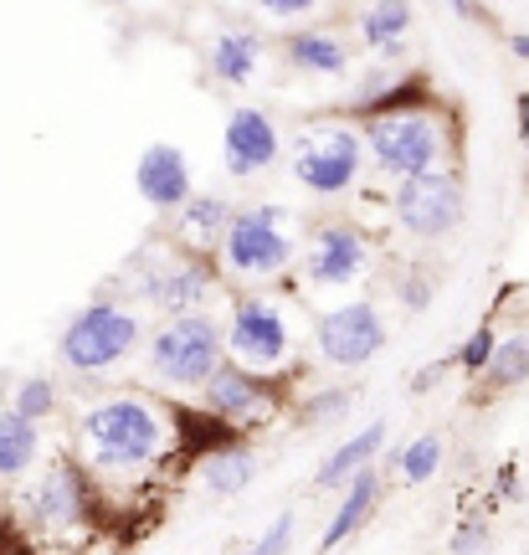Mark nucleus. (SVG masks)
Wrapping results in <instances>:
<instances>
[{
  "label": "nucleus",
  "mask_w": 529,
  "mask_h": 555,
  "mask_svg": "<svg viewBox=\"0 0 529 555\" xmlns=\"http://www.w3.org/2000/svg\"><path fill=\"white\" fill-rule=\"evenodd\" d=\"M82 442H88L99 468H144L159 453L165 433H159V416L144 401L118 397L82 416Z\"/></svg>",
  "instance_id": "obj_1"
},
{
  "label": "nucleus",
  "mask_w": 529,
  "mask_h": 555,
  "mask_svg": "<svg viewBox=\"0 0 529 555\" xmlns=\"http://www.w3.org/2000/svg\"><path fill=\"white\" fill-rule=\"evenodd\" d=\"M519 144L529 150V93H519Z\"/></svg>",
  "instance_id": "obj_33"
},
{
  "label": "nucleus",
  "mask_w": 529,
  "mask_h": 555,
  "mask_svg": "<svg viewBox=\"0 0 529 555\" xmlns=\"http://www.w3.org/2000/svg\"><path fill=\"white\" fill-rule=\"evenodd\" d=\"M288 540H294V515H278L242 555H288Z\"/></svg>",
  "instance_id": "obj_30"
},
{
  "label": "nucleus",
  "mask_w": 529,
  "mask_h": 555,
  "mask_svg": "<svg viewBox=\"0 0 529 555\" xmlns=\"http://www.w3.org/2000/svg\"><path fill=\"white\" fill-rule=\"evenodd\" d=\"M176 427H180V448H185V453H196L201 463L242 442V433H236V427H227L221 416H211L206 406H201V412H196V406H180Z\"/></svg>",
  "instance_id": "obj_17"
},
{
  "label": "nucleus",
  "mask_w": 529,
  "mask_h": 555,
  "mask_svg": "<svg viewBox=\"0 0 529 555\" xmlns=\"http://www.w3.org/2000/svg\"><path fill=\"white\" fill-rule=\"evenodd\" d=\"M134 191L155 211H185L191 206V165H185V155H180L176 144H150L144 155H139L134 165Z\"/></svg>",
  "instance_id": "obj_11"
},
{
  "label": "nucleus",
  "mask_w": 529,
  "mask_h": 555,
  "mask_svg": "<svg viewBox=\"0 0 529 555\" xmlns=\"http://www.w3.org/2000/svg\"><path fill=\"white\" fill-rule=\"evenodd\" d=\"M93 515V494H88V478L73 463L47 468V478L37 483V519L47 530H78Z\"/></svg>",
  "instance_id": "obj_14"
},
{
  "label": "nucleus",
  "mask_w": 529,
  "mask_h": 555,
  "mask_svg": "<svg viewBox=\"0 0 529 555\" xmlns=\"http://www.w3.org/2000/svg\"><path fill=\"white\" fill-rule=\"evenodd\" d=\"M509 52H514V57H525V62H529V37H525V31H514V37H509Z\"/></svg>",
  "instance_id": "obj_34"
},
{
  "label": "nucleus",
  "mask_w": 529,
  "mask_h": 555,
  "mask_svg": "<svg viewBox=\"0 0 529 555\" xmlns=\"http://www.w3.org/2000/svg\"><path fill=\"white\" fill-rule=\"evenodd\" d=\"M375 499H380V474L375 468H365V474H354L350 478V489L339 494V509H334V519L324 525V535H319V555H330V551H339L345 540L371 519V509H375Z\"/></svg>",
  "instance_id": "obj_15"
},
{
  "label": "nucleus",
  "mask_w": 529,
  "mask_h": 555,
  "mask_svg": "<svg viewBox=\"0 0 529 555\" xmlns=\"http://www.w3.org/2000/svg\"><path fill=\"white\" fill-rule=\"evenodd\" d=\"M365 262H371V242L350 221H330L309 242V278L314 283H350L365 273Z\"/></svg>",
  "instance_id": "obj_13"
},
{
  "label": "nucleus",
  "mask_w": 529,
  "mask_h": 555,
  "mask_svg": "<svg viewBox=\"0 0 529 555\" xmlns=\"http://www.w3.org/2000/svg\"><path fill=\"white\" fill-rule=\"evenodd\" d=\"M483 380H489V391L525 386V380H529V335L504 339V345H499V356H493V365L483 371Z\"/></svg>",
  "instance_id": "obj_24"
},
{
  "label": "nucleus",
  "mask_w": 529,
  "mask_h": 555,
  "mask_svg": "<svg viewBox=\"0 0 529 555\" xmlns=\"http://www.w3.org/2000/svg\"><path fill=\"white\" fill-rule=\"evenodd\" d=\"M201 478H206V489L211 494H242L247 483L257 478V457L247 442H236V448H227V453H216L201 463Z\"/></svg>",
  "instance_id": "obj_20"
},
{
  "label": "nucleus",
  "mask_w": 529,
  "mask_h": 555,
  "mask_svg": "<svg viewBox=\"0 0 529 555\" xmlns=\"http://www.w3.org/2000/svg\"><path fill=\"white\" fill-rule=\"evenodd\" d=\"M262 11H268V16H283V21H294V16H309V11H314V0H268Z\"/></svg>",
  "instance_id": "obj_32"
},
{
  "label": "nucleus",
  "mask_w": 529,
  "mask_h": 555,
  "mask_svg": "<svg viewBox=\"0 0 529 555\" xmlns=\"http://www.w3.org/2000/svg\"><path fill=\"white\" fill-rule=\"evenodd\" d=\"M499 345H504V339L493 335L489 324H478V330L457 345V356H452V360L463 365V376H483V371L493 365V356H499Z\"/></svg>",
  "instance_id": "obj_27"
},
{
  "label": "nucleus",
  "mask_w": 529,
  "mask_h": 555,
  "mask_svg": "<svg viewBox=\"0 0 529 555\" xmlns=\"http://www.w3.org/2000/svg\"><path fill=\"white\" fill-rule=\"evenodd\" d=\"M314 339H319V356L330 365H365L371 356H380L386 324H380V314L371 304H339V309H330L319 319Z\"/></svg>",
  "instance_id": "obj_8"
},
{
  "label": "nucleus",
  "mask_w": 529,
  "mask_h": 555,
  "mask_svg": "<svg viewBox=\"0 0 529 555\" xmlns=\"http://www.w3.org/2000/svg\"><path fill=\"white\" fill-rule=\"evenodd\" d=\"M206 288H211L206 268H165V273H159V283H155V298L165 304V309H176V314L185 319L201 298H206Z\"/></svg>",
  "instance_id": "obj_23"
},
{
  "label": "nucleus",
  "mask_w": 529,
  "mask_h": 555,
  "mask_svg": "<svg viewBox=\"0 0 529 555\" xmlns=\"http://www.w3.org/2000/svg\"><path fill=\"white\" fill-rule=\"evenodd\" d=\"M360 155H365V144L350 134V129H309V134H298V150H294V180L304 191H314V196H339V191H350L354 176H360Z\"/></svg>",
  "instance_id": "obj_6"
},
{
  "label": "nucleus",
  "mask_w": 529,
  "mask_h": 555,
  "mask_svg": "<svg viewBox=\"0 0 529 555\" xmlns=\"http://www.w3.org/2000/svg\"><path fill=\"white\" fill-rule=\"evenodd\" d=\"M52 406H57V386H52V380H41V376L21 380L16 397H11V412L26 416V422H41V416H52Z\"/></svg>",
  "instance_id": "obj_28"
},
{
  "label": "nucleus",
  "mask_w": 529,
  "mask_h": 555,
  "mask_svg": "<svg viewBox=\"0 0 529 555\" xmlns=\"http://www.w3.org/2000/svg\"><path fill=\"white\" fill-rule=\"evenodd\" d=\"M150 365L159 380L170 386H206L221 371V330L206 314L170 319L155 339H150Z\"/></svg>",
  "instance_id": "obj_3"
},
{
  "label": "nucleus",
  "mask_w": 529,
  "mask_h": 555,
  "mask_svg": "<svg viewBox=\"0 0 529 555\" xmlns=\"http://www.w3.org/2000/svg\"><path fill=\"white\" fill-rule=\"evenodd\" d=\"M278 124L262 114V108H236L227 119V134H221V159L232 176H257L278 159Z\"/></svg>",
  "instance_id": "obj_12"
},
{
  "label": "nucleus",
  "mask_w": 529,
  "mask_h": 555,
  "mask_svg": "<svg viewBox=\"0 0 529 555\" xmlns=\"http://www.w3.org/2000/svg\"><path fill=\"white\" fill-rule=\"evenodd\" d=\"M483 540H489V525L473 515V519H463L457 530H452V555H473V551H483Z\"/></svg>",
  "instance_id": "obj_31"
},
{
  "label": "nucleus",
  "mask_w": 529,
  "mask_h": 555,
  "mask_svg": "<svg viewBox=\"0 0 529 555\" xmlns=\"http://www.w3.org/2000/svg\"><path fill=\"white\" fill-rule=\"evenodd\" d=\"M416 11L407 5V0H380V5H371L365 16H360V31H365V41L371 47H380V52H396L401 47V37L412 31Z\"/></svg>",
  "instance_id": "obj_21"
},
{
  "label": "nucleus",
  "mask_w": 529,
  "mask_h": 555,
  "mask_svg": "<svg viewBox=\"0 0 529 555\" xmlns=\"http://www.w3.org/2000/svg\"><path fill=\"white\" fill-rule=\"evenodd\" d=\"M206 412L242 433V427H253V422H262L273 412V386L262 376H253V371H242V365H221L206 380Z\"/></svg>",
  "instance_id": "obj_10"
},
{
  "label": "nucleus",
  "mask_w": 529,
  "mask_h": 555,
  "mask_svg": "<svg viewBox=\"0 0 529 555\" xmlns=\"http://www.w3.org/2000/svg\"><path fill=\"white\" fill-rule=\"evenodd\" d=\"M365 150L375 155V165L386 176L401 180H422L437 176V159H442V129L427 108L412 114H386V119H365Z\"/></svg>",
  "instance_id": "obj_2"
},
{
  "label": "nucleus",
  "mask_w": 529,
  "mask_h": 555,
  "mask_svg": "<svg viewBox=\"0 0 529 555\" xmlns=\"http://www.w3.org/2000/svg\"><path fill=\"white\" fill-rule=\"evenodd\" d=\"M37 457V422L5 412L0 416V478H16Z\"/></svg>",
  "instance_id": "obj_22"
},
{
  "label": "nucleus",
  "mask_w": 529,
  "mask_h": 555,
  "mask_svg": "<svg viewBox=\"0 0 529 555\" xmlns=\"http://www.w3.org/2000/svg\"><path fill=\"white\" fill-rule=\"evenodd\" d=\"M288 57H294V67H304V73H324V78L350 67L345 41L330 37V31H298V37H288Z\"/></svg>",
  "instance_id": "obj_19"
},
{
  "label": "nucleus",
  "mask_w": 529,
  "mask_h": 555,
  "mask_svg": "<svg viewBox=\"0 0 529 555\" xmlns=\"http://www.w3.org/2000/svg\"><path fill=\"white\" fill-rule=\"evenodd\" d=\"M396 221L412 237H448L452 227L463 221V180L437 170L422 180H401L396 191Z\"/></svg>",
  "instance_id": "obj_7"
},
{
  "label": "nucleus",
  "mask_w": 529,
  "mask_h": 555,
  "mask_svg": "<svg viewBox=\"0 0 529 555\" xmlns=\"http://www.w3.org/2000/svg\"><path fill=\"white\" fill-rule=\"evenodd\" d=\"M437 468H442V437L437 433L416 437V442L401 448V478H407V483H427Z\"/></svg>",
  "instance_id": "obj_26"
},
{
  "label": "nucleus",
  "mask_w": 529,
  "mask_h": 555,
  "mask_svg": "<svg viewBox=\"0 0 529 555\" xmlns=\"http://www.w3.org/2000/svg\"><path fill=\"white\" fill-rule=\"evenodd\" d=\"M227 227H232L227 201H216V196H196L185 211H180V232H185L191 242H216V232L227 237Z\"/></svg>",
  "instance_id": "obj_25"
},
{
  "label": "nucleus",
  "mask_w": 529,
  "mask_h": 555,
  "mask_svg": "<svg viewBox=\"0 0 529 555\" xmlns=\"http://www.w3.org/2000/svg\"><path fill=\"white\" fill-rule=\"evenodd\" d=\"M345 412H350V391H319V397L304 401V412H298V416L319 427V422H339Z\"/></svg>",
  "instance_id": "obj_29"
},
{
  "label": "nucleus",
  "mask_w": 529,
  "mask_h": 555,
  "mask_svg": "<svg viewBox=\"0 0 529 555\" xmlns=\"http://www.w3.org/2000/svg\"><path fill=\"white\" fill-rule=\"evenodd\" d=\"M227 345L236 350L242 365H257V371H273L288 360V324L278 314V304H262V298H242L232 309V330H227Z\"/></svg>",
  "instance_id": "obj_9"
},
{
  "label": "nucleus",
  "mask_w": 529,
  "mask_h": 555,
  "mask_svg": "<svg viewBox=\"0 0 529 555\" xmlns=\"http://www.w3.org/2000/svg\"><path fill=\"white\" fill-rule=\"evenodd\" d=\"M386 448V422H371V427H360L354 437H345L339 448H334L324 463H319V474H314V483L319 489H350V478L354 474H365L371 468V457Z\"/></svg>",
  "instance_id": "obj_16"
},
{
  "label": "nucleus",
  "mask_w": 529,
  "mask_h": 555,
  "mask_svg": "<svg viewBox=\"0 0 529 555\" xmlns=\"http://www.w3.org/2000/svg\"><path fill=\"white\" fill-rule=\"evenodd\" d=\"M262 62V41L253 31H221L211 47V67L221 82H247Z\"/></svg>",
  "instance_id": "obj_18"
},
{
  "label": "nucleus",
  "mask_w": 529,
  "mask_h": 555,
  "mask_svg": "<svg viewBox=\"0 0 529 555\" xmlns=\"http://www.w3.org/2000/svg\"><path fill=\"white\" fill-rule=\"evenodd\" d=\"M139 345V314L118 304H88L62 330V360L73 371H108Z\"/></svg>",
  "instance_id": "obj_4"
},
{
  "label": "nucleus",
  "mask_w": 529,
  "mask_h": 555,
  "mask_svg": "<svg viewBox=\"0 0 529 555\" xmlns=\"http://www.w3.org/2000/svg\"><path fill=\"white\" fill-rule=\"evenodd\" d=\"M221 258L242 278H268V273H278V268H288L294 237H288L283 211H278V206H257V211L232 217L227 237H221Z\"/></svg>",
  "instance_id": "obj_5"
}]
</instances>
